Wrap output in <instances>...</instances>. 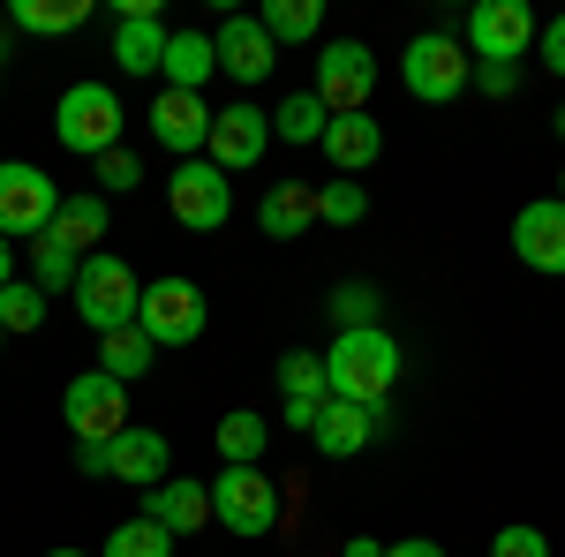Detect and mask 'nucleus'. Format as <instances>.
Wrapping results in <instances>:
<instances>
[{"label":"nucleus","mask_w":565,"mask_h":557,"mask_svg":"<svg viewBox=\"0 0 565 557\" xmlns=\"http://www.w3.org/2000/svg\"><path fill=\"white\" fill-rule=\"evenodd\" d=\"M317 106L324 114H370V90H377V53L362 39H332L317 53Z\"/></svg>","instance_id":"6e6552de"},{"label":"nucleus","mask_w":565,"mask_h":557,"mask_svg":"<svg viewBox=\"0 0 565 557\" xmlns=\"http://www.w3.org/2000/svg\"><path fill=\"white\" fill-rule=\"evenodd\" d=\"M490 557H551V535H543V527H527V519H513V527H498V535H490Z\"/></svg>","instance_id":"c9c22d12"},{"label":"nucleus","mask_w":565,"mask_h":557,"mask_svg":"<svg viewBox=\"0 0 565 557\" xmlns=\"http://www.w3.org/2000/svg\"><path fill=\"white\" fill-rule=\"evenodd\" d=\"M61 415L76 429V444H114L129 429V385H114L106 369H84V377H68V392H61Z\"/></svg>","instance_id":"1a4fd4ad"},{"label":"nucleus","mask_w":565,"mask_h":557,"mask_svg":"<svg viewBox=\"0 0 565 557\" xmlns=\"http://www.w3.org/2000/svg\"><path fill=\"white\" fill-rule=\"evenodd\" d=\"M167 468H174V444H167L159 429H143V422H129L114 444H106V474L129 482V490H159Z\"/></svg>","instance_id":"dca6fc26"},{"label":"nucleus","mask_w":565,"mask_h":557,"mask_svg":"<svg viewBox=\"0 0 565 557\" xmlns=\"http://www.w3.org/2000/svg\"><path fill=\"white\" fill-rule=\"evenodd\" d=\"M53 136H61V151H76V159L121 151V90L114 84H68L61 106H53Z\"/></svg>","instance_id":"f03ea898"},{"label":"nucleus","mask_w":565,"mask_h":557,"mask_svg":"<svg viewBox=\"0 0 565 557\" xmlns=\"http://www.w3.org/2000/svg\"><path fill=\"white\" fill-rule=\"evenodd\" d=\"M257 226L271 234V242H302L309 226H317V189H302V181H271L257 204Z\"/></svg>","instance_id":"412c9836"},{"label":"nucleus","mask_w":565,"mask_h":557,"mask_svg":"<svg viewBox=\"0 0 565 557\" xmlns=\"http://www.w3.org/2000/svg\"><path fill=\"white\" fill-rule=\"evenodd\" d=\"M324 106H317V90H295V98H279V114H271V143H324Z\"/></svg>","instance_id":"cd10ccee"},{"label":"nucleus","mask_w":565,"mask_h":557,"mask_svg":"<svg viewBox=\"0 0 565 557\" xmlns=\"http://www.w3.org/2000/svg\"><path fill=\"white\" fill-rule=\"evenodd\" d=\"M98 557H174V535H167V527H159V519H121V527H114V535H106V550Z\"/></svg>","instance_id":"c756f323"},{"label":"nucleus","mask_w":565,"mask_h":557,"mask_svg":"<svg viewBox=\"0 0 565 557\" xmlns=\"http://www.w3.org/2000/svg\"><path fill=\"white\" fill-rule=\"evenodd\" d=\"M257 23H264L271 45H309L317 31H324V0H264Z\"/></svg>","instance_id":"b1692460"},{"label":"nucleus","mask_w":565,"mask_h":557,"mask_svg":"<svg viewBox=\"0 0 565 557\" xmlns=\"http://www.w3.org/2000/svg\"><path fill=\"white\" fill-rule=\"evenodd\" d=\"M271 151V114L249 106V98H234V106H218L212 114V136H204V159L218 173H249Z\"/></svg>","instance_id":"9b49d317"},{"label":"nucleus","mask_w":565,"mask_h":557,"mask_svg":"<svg viewBox=\"0 0 565 557\" xmlns=\"http://www.w3.org/2000/svg\"><path fill=\"white\" fill-rule=\"evenodd\" d=\"M392 385H399V340L385 324H362V332H340L324 346V392L348 399V407H385Z\"/></svg>","instance_id":"f257e3e1"},{"label":"nucleus","mask_w":565,"mask_h":557,"mask_svg":"<svg viewBox=\"0 0 565 557\" xmlns=\"http://www.w3.org/2000/svg\"><path fill=\"white\" fill-rule=\"evenodd\" d=\"M61 212V181L31 159H0V242H39Z\"/></svg>","instance_id":"0eeeda50"},{"label":"nucleus","mask_w":565,"mask_h":557,"mask_svg":"<svg viewBox=\"0 0 565 557\" xmlns=\"http://www.w3.org/2000/svg\"><path fill=\"white\" fill-rule=\"evenodd\" d=\"M476 76H482V98H513L521 90V68L513 61H476Z\"/></svg>","instance_id":"e433bc0d"},{"label":"nucleus","mask_w":565,"mask_h":557,"mask_svg":"<svg viewBox=\"0 0 565 557\" xmlns=\"http://www.w3.org/2000/svg\"><path fill=\"white\" fill-rule=\"evenodd\" d=\"M377 287H362V279H348V287H332V324L340 332H362V324H377Z\"/></svg>","instance_id":"72a5a7b5"},{"label":"nucleus","mask_w":565,"mask_h":557,"mask_svg":"<svg viewBox=\"0 0 565 557\" xmlns=\"http://www.w3.org/2000/svg\"><path fill=\"white\" fill-rule=\"evenodd\" d=\"M385 557H445V550H437L430 535H407V543H385Z\"/></svg>","instance_id":"ea45409f"},{"label":"nucleus","mask_w":565,"mask_h":557,"mask_svg":"<svg viewBox=\"0 0 565 557\" xmlns=\"http://www.w3.org/2000/svg\"><path fill=\"white\" fill-rule=\"evenodd\" d=\"M8 279H15V249L0 242V287H8Z\"/></svg>","instance_id":"37998d69"},{"label":"nucleus","mask_w":565,"mask_h":557,"mask_svg":"<svg viewBox=\"0 0 565 557\" xmlns=\"http://www.w3.org/2000/svg\"><path fill=\"white\" fill-rule=\"evenodd\" d=\"M340 557H385V543H377V535H354V543H348Z\"/></svg>","instance_id":"79ce46f5"},{"label":"nucleus","mask_w":565,"mask_h":557,"mask_svg":"<svg viewBox=\"0 0 565 557\" xmlns=\"http://www.w3.org/2000/svg\"><path fill=\"white\" fill-rule=\"evenodd\" d=\"M279 392H287V399H332V392H324V354H302V346L279 354Z\"/></svg>","instance_id":"2f4dec72"},{"label":"nucleus","mask_w":565,"mask_h":557,"mask_svg":"<svg viewBox=\"0 0 565 557\" xmlns=\"http://www.w3.org/2000/svg\"><path fill=\"white\" fill-rule=\"evenodd\" d=\"M468 76H476V61H468V45L452 31H415L407 53H399V84L415 90L423 106H452L468 90Z\"/></svg>","instance_id":"39448f33"},{"label":"nucleus","mask_w":565,"mask_h":557,"mask_svg":"<svg viewBox=\"0 0 565 557\" xmlns=\"http://www.w3.org/2000/svg\"><path fill=\"white\" fill-rule=\"evenodd\" d=\"M143 519H159V527H167V535H196V527H204V519H212V482H189V474H167V482H159V490H143Z\"/></svg>","instance_id":"a211bd4d"},{"label":"nucleus","mask_w":565,"mask_h":557,"mask_svg":"<svg viewBox=\"0 0 565 557\" xmlns=\"http://www.w3.org/2000/svg\"><path fill=\"white\" fill-rule=\"evenodd\" d=\"M167 204L189 234H218L226 218H234V189H226V173L212 159H181L174 181H167Z\"/></svg>","instance_id":"9d476101"},{"label":"nucleus","mask_w":565,"mask_h":557,"mask_svg":"<svg viewBox=\"0 0 565 557\" xmlns=\"http://www.w3.org/2000/svg\"><path fill=\"white\" fill-rule=\"evenodd\" d=\"M167 90H204L218 76V53H212V31H167V61H159Z\"/></svg>","instance_id":"4be33fe9"},{"label":"nucleus","mask_w":565,"mask_h":557,"mask_svg":"<svg viewBox=\"0 0 565 557\" xmlns=\"http://www.w3.org/2000/svg\"><path fill=\"white\" fill-rule=\"evenodd\" d=\"M317 415H324V399H287V429H317Z\"/></svg>","instance_id":"58836bf2"},{"label":"nucleus","mask_w":565,"mask_h":557,"mask_svg":"<svg viewBox=\"0 0 565 557\" xmlns=\"http://www.w3.org/2000/svg\"><path fill=\"white\" fill-rule=\"evenodd\" d=\"M558 136H565V106H558Z\"/></svg>","instance_id":"de8ad7c7"},{"label":"nucleus","mask_w":565,"mask_h":557,"mask_svg":"<svg viewBox=\"0 0 565 557\" xmlns=\"http://www.w3.org/2000/svg\"><path fill=\"white\" fill-rule=\"evenodd\" d=\"M45 324V294L31 279H8L0 287V332H39Z\"/></svg>","instance_id":"7c9ffc66"},{"label":"nucleus","mask_w":565,"mask_h":557,"mask_svg":"<svg viewBox=\"0 0 565 557\" xmlns=\"http://www.w3.org/2000/svg\"><path fill=\"white\" fill-rule=\"evenodd\" d=\"M558 204H565V167H558Z\"/></svg>","instance_id":"49530a36"},{"label":"nucleus","mask_w":565,"mask_h":557,"mask_svg":"<svg viewBox=\"0 0 565 557\" xmlns=\"http://www.w3.org/2000/svg\"><path fill=\"white\" fill-rule=\"evenodd\" d=\"M76 264H84V257H68L53 234H39V242H31V287H39L45 301L68 294V287H76Z\"/></svg>","instance_id":"c85d7f7f"},{"label":"nucleus","mask_w":565,"mask_h":557,"mask_svg":"<svg viewBox=\"0 0 565 557\" xmlns=\"http://www.w3.org/2000/svg\"><path fill=\"white\" fill-rule=\"evenodd\" d=\"M151 362H159V346L143 340L136 324H121V332H106V340H98V369H106L114 385H136V377H143Z\"/></svg>","instance_id":"bb28decb"},{"label":"nucleus","mask_w":565,"mask_h":557,"mask_svg":"<svg viewBox=\"0 0 565 557\" xmlns=\"http://www.w3.org/2000/svg\"><path fill=\"white\" fill-rule=\"evenodd\" d=\"M90 173H98V196H129L136 181H143L136 151H106V159H90Z\"/></svg>","instance_id":"f704fd0d"},{"label":"nucleus","mask_w":565,"mask_h":557,"mask_svg":"<svg viewBox=\"0 0 565 557\" xmlns=\"http://www.w3.org/2000/svg\"><path fill=\"white\" fill-rule=\"evenodd\" d=\"M212 519L234 543H257L279 527V482L264 468H218L212 474Z\"/></svg>","instance_id":"423d86ee"},{"label":"nucleus","mask_w":565,"mask_h":557,"mask_svg":"<svg viewBox=\"0 0 565 557\" xmlns=\"http://www.w3.org/2000/svg\"><path fill=\"white\" fill-rule=\"evenodd\" d=\"M204 324H212V301H204L196 279H151L143 301H136V332L159 346V354H167V346H196Z\"/></svg>","instance_id":"20e7f679"},{"label":"nucleus","mask_w":565,"mask_h":557,"mask_svg":"<svg viewBox=\"0 0 565 557\" xmlns=\"http://www.w3.org/2000/svg\"><path fill=\"white\" fill-rule=\"evenodd\" d=\"M45 557H90V550H45Z\"/></svg>","instance_id":"c03bdc74"},{"label":"nucleus","mask_w":565,"mask_h":557,"mask_svg":"<svg viewBox=\"0 0 565 557\" xmlns=\"http://www.w3.org/2000/svg\"><path fill=\"white\" fill-rule=\"evenodd\" d=\"M0 340H8V332H0Z\"/></svg>","instance_id":"09e8293b"},{"label":"nucleus","mask_w":565,"mask_h":557,"mask_svg":"<svg viewBox=\"0 0 565 557\" xmlns=\"http://www.w3.org/2000/svg\"><path fill=\"white\" fill-rule=\"evenodd\" d=\"M76 468H84V474H106V444H76Z\"/></svg>","instance_id":"a19ab883"},{"label":"nucleus","mask_w":565,"mask_h":557,"mask_svg":"<svg viewBox=\"0 0 565 557\" xmlns=\"http://www.w3.org/2000/svg\"><path fill=\"white\" fill-rule=\"evenodd\" d=\"M8 23L15 31H39V39H68V31L90 23V0H15Z\"/></svg>","instance_id":"393cba45"},{"label":"nucleus","mask_w":565,"mask_h":557,"mask_svg":"<svg viewBox=\"0 0 565 557\" xmlns=\"http://www.w3.org/2000/svg\"><path fill=\"white\" fill-rule=\"evenodd\" d=\"M513 257L543 279H565V204L558 196H535L513 212Z\"/></svg>","instance_id":"ddd939ff"},{"label":"nucleus","mask_w":565,"mask_h":557,"mask_svg":"<svg viewBox=\"0 0 565 557\" xmlns=\"http://www.w3.org/2000/svg\"><path fill=\"white\" fill-rule=\"evenodd\" d=\"M543 68H551V76H565V15H551V23H543Z\"/></svg>","instance_id":"4c0bfd02"},{"label":"nucleus","mask_w":565,"mask_h":557,"mask_svg":"<svg viewBox=\"0 0 565 557\" xmlns=\"http://www.w3.org/2000/svg\"><path fill=\"white\" fill-rule=\"evenodd\" d=\"M212 53H218V68H226V76H234L242 90H249V84H264V76L279 68V45L264 39V23H257V15H218Z\"/></svg>","instance_id":"2eb2a0df"},{"label":"nucleus","mask_w":565,"mask_h":557,"mask_svg":"<svg viewBox=\"0 0 565 557\" xmlns=\"http://www.w3.org/2000/svg\"><path fill=\"white\" fill-rule=\"evenodd\" d=\"M317 218H324V226H362V218H370L362 181H324V189H317Z\"/></svg>","instance_id":"473e14b6"},{"label":"nucleus","mask_w":565,"mask_h":557,"mask_svg":"<svg viewBox=\"0 0 565 557\" xmlns=\"http://www.w3.org/2000/svg\"><path fill=\"white\" fill-rule=\"evenodd\" d=\"M151 136L174 151V167L181 159H204V136H212V106H204V90H159L151 98Z\"/></svg>","instance_id":"4468645a"},{"label":"nucleus","mask_w":565,"mask_h":557,"mask_svg":"<svg viewBox=\"0 0 565 557\" xmlns=\"http://www.w3.org/2000/svg\"><path fill=\"white\" fill-rule=\"evenodd\" d=\"M468 61H513L521 68V53L535 45V8L527 0H482L476 15H468Z\"/></svg>","instance_id":"f8f14e48"},{"label":"nucleus","mask_w":565,"mask_h":557,"mask_svg":"<svg viewBox=\"0 0 565 557\" xmlns=\"http://www.w3.org/2000/svg\"><path fill=\"white\" fill-rule=\"evenodd\" d=\"M68 257H98V242H106V196L98 189H84V196H61V212H53V226H45Z\"/></svg>","instance_id":"aec40b11"},{"label":"nucleus","mask_w":565,"mask_h":557,"mask_svg":"<svg viewBox=\"0 0 565 557\" xmlns=\"http://www.w3.org/2000/svg\"><path fill=\"white\" fill-rule=\"evenodd\" d=\"M76 317H84L90 332L106 340V332H121V324H136V301H143V279H136L129 264L114 257V249H98V257L76 264Z\"/></svg>","instance_id":"7ed1b4c3"},{"label":"nucleus","mask_w":565,"mask_h":557,"mask_svg":"<svg viewBox=\"0 0 565 557\" xmlns=\"http://www.w3.org/2000/svg\"><path fill=\"white\" fill-rule=\"evenodd\" d=\"M0 76H8V39H0Z\"/></svg>","instance_id":"a18cd8bd"},{"label":"nucleus","mask_w":565,"mask_h":557,"mask_svg":"<svg viewBox=\"0 0 565 557\" xmlns=\"http://www.w3.org/2000/svg\"><path fill=\"white\" fill-rule=\"evenodd\" d=\"M264 444H271V422H264L257 407H234V415L218 422V460H226V468H257Z\"/></svg>","instance_id":"a878e982"},{"label":"nucleus","mask_w":565,"mask_h":557,"mask_svg":"<svg viewBox=\"0 0 565 557\" xmlns=\"http://www.w3.org/2000/svg\"><path fill=\"white\" fill-rule=\"evenodd\" d=\"M377 422H385V407H348V399H324V415H317V429H309V444H317L324 460H354V452L377 437Z\"/></svg>","instance_id":"6ab92c4d"},{"label":"nucleus","mask_w":565,"mask_h":557,"mask_svg":"<svg viewBox=\"0 0 565 557\" xmlns=\"http://www.w3.org/2000/svg\"><path fill=\"white\" fill-rule=\"evenodd\" d=\"M324 159H332L340 181H354V173H370L385 159V129H377L370 114H332V121H324Z\"/></svg>","instance_id":"f3484780"},{"label":"nucleus","mask_w":565,"mask_h":557,"mask_svg":"<svg viewBox=\"0 0 565 557\" xmlns=\"http://www.w3.org/2000/svg\"><path fill=\"white\" fill-rule=\"evenodd\" d=\"M114 61H121V76H159V61H167V23H159V15H121V23H114Z\"/></svg>","instance_id":"5701e85b"}]
</instances>
